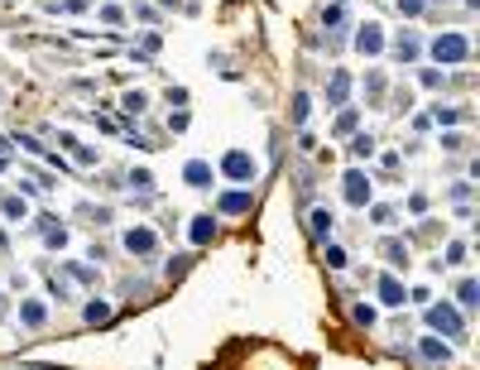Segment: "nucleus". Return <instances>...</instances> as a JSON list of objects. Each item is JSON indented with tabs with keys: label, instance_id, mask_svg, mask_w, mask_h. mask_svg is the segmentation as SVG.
Masks as SVG:
<instances>
[{
	"label": "nucleus",
	"instance_id": "1",
	"mask_svg": "<svg viewBox=\"0 0 480 370\" xmlns=\"http://www.w3.org/2000/svg\"><path fill=\"white\" fill-rule=\"evenodd\" d=\"M432 58H437L442 68H457V63L471 58V39H466V34H437V39H432Z\"/></svg>",
	"mask_w": 480,
	"mask_h": 370
},
{
	"label": "nucleus",
	"instance_id": "2",
	"mask_svg": "<svg viewBox=\"0 0 480 370\" xmlns=\"http://www.w3.org/2000/svg\"><path fill=\"white\" fill-rule=\"evenodd\" d=\"M428 327L442 332V337H466V322L452 303H428Z\"/></svg>",
	"mask_w": 480,
	"mask_h": 370
},
{
	"label": "nucleus",
	"instance_id": "3",
	"mask_svg": "<svg viewBox=\"0 0 480 370\" xmlns=\"http://www.w3.org/2000/svg\"><path fill=\"white\" fill-rule=\"evenodd\" d=\"M260 169H255V159L245 154V149H231L226 159H221V178H231V183H250Z\"/></svg>",
	"mask_w": 480,
	"mask_h": 370
},
{
	"label": "nucleus",
	"instance_id": "4",
	"mask_svg": "<svg viewBox=\"0 0 480 370\" xmlns=\"http://www.w3.org/2000/svg\"><path fill=\"white\" fill-rule=\"evenodd\" d=\"M125 250H130L135 260H149V255L159 250V236H154L149 226H130V231H125Z\"/></svg>",
	"mask_w": 480,
	"mask_h": 370
},
{
	"label": "nucleus",
	"instance_id": "5",
	"mask_svg": "<svg viewBox=\"0 0 480 370\" xmlns=\"http://www.w3.org/2000/svg\"><path fill=\"white\" fill-rule=\"evenodd\" d=\"M341 187H346V202H351V207H365V202H370V174L351 169V174L341 178Z\"/></svg>",
	"mask_w": 480,
	"mask_h": 370
},
{
	"label": "nucleus",
	"instance_id": "6",
	"mask_svg": "<svg viewBox=\"0 0 480 370\" xmlns=\"http://www.w3.org/2000/svg\"><path fill=\"white\" fill-rule=\"evenodd\" d=\"M356 48H361V53H380V48H384V34H380V24H375V19H365V24L356 29Z\"/></svg>",
	"mask_w": 480,
	"mask_h": 370
},
{
	"label": "nucleus",
	"instance_id": "7",
	"mask_svg": "<svg viewBox=\"0 0 480 370\" xmlns=\"http://www.w3.org/2000/svg\"><path fill=\"white\" fill-rule=\"evenodd\" d=\"M226 216H245L250 207H255V192H221V202H216Z\"/></svg>",
	"mask_w": 480,
	"mask_h": 370
},
{
	"label": "nucleus",
	"instance_id": "8",
	"mask_svg": "<svg viewBox=\"0 0 480 370\" xmlns=\"http://www.w3.org/2000/svg\"><path fill=\"white\" fill-rule=\"evenodd\" d=\"M307 231H312L317 241H327V236H332V212H327V207H312V212H307Z\"/></svg>",
	"mask_w": 480,
	"mask_h": 370
},
{
	"label": "nucleus",
	"instance_id": "9",
	"mask_svg": "<svg viewBox=\"0 0 480 370\" xmlns=\"http://www.w3.org/2000/svg\"><path fill=\"white\" fill-rule=\"evenodd\" d=\"M423 361L447 366V361H452V346H447V342H437V337H423Z\"/></svg>",
	"mask_w": 480,
	"mask_h": 370
},
{
	"label": "nucleus",
	"instance_id": "10",
	"mask_svg": "<svg viewBox=\"0 0 480 370\" xmlns=\"http://www.w3.org/2000/svg\"><path fill=\"white\" fill-rule=\"evenodd\" d=\"M188 236H192V246H207V241L216 236V216H192Z\"/></svg>",
	"mask_w": 480,
	"mask_h": 370
},
{
	"label": "nucleus",
	"instance_id": "11",
	"mask_svg": "<svg viewBox=\"0 0 480 370\" xmlns=\"http://www.w3.org/2000/svg\"><path fill=\"white\" fill-rule=\"evenodd\" d=\"M183 178H188L192 187H211V164H207V159H192L188 169H183Z\"/></svg>",
	"mask_w": 480,
	"mask_h": 370
},
{
	"label": "nucleus",
	"instance_id": "12",
	"mask_svg": "<svg viewBox=\"0 0 480 370\" xmlns=\"http://www.w3.org/2000/svg\"><path fill=\"white\" fill-rule=\"evenodd\" d=\"M327 96H332V106H341V101L351 96V73H332V87H327Z\"/></svg>",
	"mask_w": 480,
	"mask_h": 370
},
{
	"label": "nucleus",
	"instance_id": "13",
	"mask_svg": "<svg viewBox=\"0 0 480 370\" xmlns=\"http://www.w3.org/2000/svg\"><path fill=\"white\" fill-rule=\"evenodd\" d=\"M380 298L389 303V308H399V303H403V284H399L394 275H384L380 279Z\"/></svg>",
	"mask_w": 480,
	"mask_h": 370
},
{
	"label": "nucleus",
	"instance_id": "14",
	"mask_svg": "<svg viewBox=\"0 0 480 370\" xmlns=\"http://www.w3.org/2000/svg\"><path fill=\"white\" fill-rule=\"evenodd\" d=\"M384 260L389 265H408V246L403 241H384Z\"/></svg>",
	"mask_w": 480,
	"mask_h": 370
},
{
	"label": "nucleus",
	"instance_id": "15",
	"mask_svg": "<svg viewBox=\"0 0 480 370\" xmlns=\"http://www.w3.org/2000/svg\"><path fill=\"white\" fill-rule=\"evenodd\" d=\"M19 317H24L29 327H44V317H48V313H44V303H19Z\"/></svg>",
	"mask_w": 480,
	"mask_h": 370
},
{
	"label": "nucleus",
	"instance_id": "16",
	"mask_svg": "<svg viewBox=\"0 0 480 370\" xmlns=\"http://www.w3.org/2000/svg\"><path fill=\"white\" fill-rule=\"evenodd\" d=\"M457 298H461V308H476V298H480V284H476V279H461V288H457Z\"/></svg>",
	"mask_w": 480,
	"mask_h": 370
},
{
	"label": "nucleus",
	"instance_id": "17",
	"mask_svg": "<svg viewBox=\"0 0 480 370\" xmlns=\"http://www.w3.org/2000/svg\"><path fill=\"white\" fill-rule=\"evenodd\" d=\"M307 111H312V96L298 92V96H293V125H303V120H307Z\"/></svg>",
	"mask_w": 480,
	"mask_h": 370
},
{
	"label": "nucleus",
	"instance_id": "18",
	"mask_svg": "<svg viewBox=\"0 0 480 370\" xmlns=\"http://www.w3.org/2000/svg\"><path fill=\"white\" fill-rule=\"evenodd\" d=\"M82 317H87V322H106V317H111V303H101V298H92Z\"/></svg>",
	"mask_w": 480,
	"mask_h": 370
},
{
	"label": "nucleus",
	"instance_id": "19",
	"mask_svg": "<svg viewBox=\"0 0 480 370\" xmlns=\"http://www.w3.org/2000/svg\"><path fill=\"white\" fill-rule=\"evenodd\" d=\"M351 154H356V159H370V154H375V140H370V135H356V140H351Z\"/></svg>",
	"mask_w": 480,
	"mask_h": 370
},
{
	"label": "nucleus",
	"instance_id": "20",
	"mask_svg": "<svg viewBox=\"0 0 480 370\" xmlns=\"http://www.w3.org/2000/svg\"><path fill=\"white\" fill-rule=\"evenodd\" d=\"M0 212H5V221H19L24 216V202L19 197H0Z\"/></svg>",
	"mask_w": 480,
	"mask_h": 370
},
{
	"label": "nucleus",
	"instance_id": "21",
	"mask_svg": "<svg viewBox=\"0 0 480 370\" xmlns=\"http://www.w3.org/2000/svg\"><path fill=\"white\" fill-rule=\"evenodd\" d=\"M351 317H356V327H375V308H370V303H356Z\"/></svg>",
	"mask_w": 480,
	"mask_h": 370
},
{
	"label": "nucleus",
	"instance_id": "22",
	"mask_svg": "<svg viewBox=\"0 0 480 370\" xmlns=\"http://www.w3.org/2000/svg\"><path fill=\"white\" fill-rule=\"evenodd\" d=\"M130 187H140V192H154V174H149V169H135V174H130Z\"/></svg>",
	"mask_w": 480,
	"mask_h": 370
},
{
	"label": "nucleus",
	"instance_id": "23",
	"mask_svg": "<svg viewBox=\"0 0 480 370\" xmlns=\"http://www.w3.org/2000/svg\"><path fill=\"white\" fill-rule=\"evenodd\" d=\"M44 241H48L53 250H63V241H68V231H63V226H44Z\"/></svg>",
	"mask_w": 480,
	"mask_h": 370
},
{
	"label": "nucleus",
	"instance_id": "24",
	"mask_svg": "<svg viewBox=\"0 0 480 370\" xmlns=\"http://www.w3.org/2000/svg\"><path fill=\"white\" fill-rule=\"evenodd\" d=\"M322 255H327V265H332V270H346V250H341V246H327Z\"/></svg>",
	"mask_w": 480,
	"mask_h": 370
},
{
	"label": "nucleus",
	"instance_id": "25",
	"mask_svg": "<svg viewBox=\"0 0 480 370\" xmlns=\"http://www.w3.org/2000/svg\"><path fill=\"white\" fill-rule=\"evenodd\" d=\"M144 106H149V96H144V92H125V111H135V115H140Z\"/></svg>",
	"mask_w": 480,
	"mask_h": 370
},
{
	"label": "nucleus",
	"instance_id": "26",
	"mask_svg": "<svg viewBox=\"0 0 480 370\" xmlns=\"http://www.w3.org/2000/svg\"><path fill=\"white\" fill-rule=\"evenodd\" d=\"M413 53H418V39L403 34V39H399V58H413Z\"/></svg>",
	"mask_w": 480,
	"mask_h": 370
},
{
	"label": "nucleus",
	"instance_id": "27",
	"mask_svg": "<svg viewBox=\"0 0 480 370\" xmlns=\"http://www.w3.org/2000/svg\"><path fill=\"white\" fill-rule=\"evenodd\" d=\"M437 120H442V125H457L461 111H457V106H437Z\"/></svg>",
	"mask_w": 480,
	"mask_h": 370
},
{
	"label": "nucleus",
	"instance_id": "28",
	"mask_svg": "<svg viewBox=\"0 0 480 370\" xmlns=\"http://www.w3.org/2000/svg\"><path fill=\"white\" fill-rule=\"evenodd\" d=\"M447 265H466V246H461V241L447 246Z\"/></svg>",
	"mask_w": 480,
	"mask_h": 370
},
{
	"label": "nucleus",
	"instance_id": "29",
	"mask_svg": "<svg viewBox=\"0 0 480 370\" xmlns=\"http://www.w3.org/2000/svg\"><path fill=\"white\" fill-rule=\"evenodd\" d=\"M351 130H356V111H346V115L336 120V135H351Z\"/></svg>",
	"mask_w": 480,
	"mask_h": 370
},
{
	"label": "nucleus",
	"instance_id": "30",
	"mask_svg": "<svg viewBox=\"0 0 480 370\" xmlns=\"http://www.w3.org/2000/svg\"><path fill=\"white\" fill-rule=\"evenodd\" d=\"M169 101H173V106L183 111V106H188V87H169Z\"/></svg>",
	"mask_w": 480,
	"mask_h": 370
},
{
	"label": "nucleus",
	"instance_id": "31",
	"mask_svg": "<svg viewBox=\"0 0 480 370\" xmlns=\"http://www.w3.org/2000/svg\"><path fill=\"white\" fill-rule=\"evenodd\" d=\"M375 226H394V207H375Z\"/></svg>",
	"mask_w": 480,
	"mask_h": 370
},
{
	"label": "nucleus",
	"instance_id": "32",
	"mask_svg": "<svg viewBox=\"0 0 480 370\" xmlns=\"http://www.w3.org/2000/svg\"><path fill=\"white\" fill-rule=\"evenodd\" d=\"M322 24H327V29H336V24H341V5H332V10L322 15Z\"/></svg>",
	"mask_w": 480,
	"mask_h": 370
},
{
	"label": "nucleus",
	"instance_id": "33",
	"mask_svg": "<svg viewBox=\"0 0 480 370\" xmlns=\"http://www.w3.org/2000/svg\"><path fill=\"white\" fill-rule=\"evenodd\" d=\"M423 87H442V73L437 68H423Z\"/></svg>",
	"mask_w": 480,
	"mask_h": 370
},
{
	"label": "nucleus",
	"instance_id": "34",
	"mask_svg": "<svg viewBox=\"0 0 480 370\" xmlns=\"http://www.w3.org/2000/svg\"><path fill=\"white\" fill-rule=\"evenodd\" d=\"M423 5H428V0H399V10H403V15H423Z\"/></svg>",
	"mask_w": 480,
	"mask_h": 370
}]
</instances>
